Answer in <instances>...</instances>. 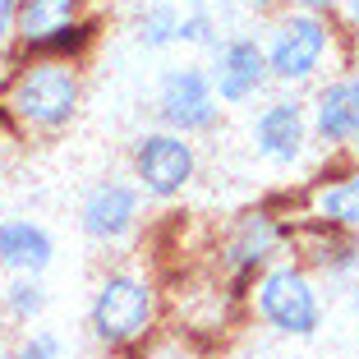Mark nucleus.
<instances>
[{"instance_id": "23", "label": "nucleus", "mask_w": 359, "mask_h": 359, "mask_svg": "<svg viewBox=\"0 0 359 359\" xmlns=\"http://www.w3.org/2000/svg\"><path fill=\"white\" fill-rule=\"evenodd\" d=\"M244 10H254V14H263V19H272V14H281V10H290V0H240Z\"/></svg>"}, {"instance_id": "19", "label": "nucleus", "mask_w": 359, "mask_h": 359, "mask_svg": "<svg viewBox=\"0 0 359 359\" xmlns=\"http://www.w3.org/2000/svg\"><path fill=\"white\" fill-rule=\"evenodd\" d=\"M222 42V23L208 10V0H194L189 10H180V46L189 51H212Z\"/></svg>"}, {"instance_id": "18", "label": "nucleus", "mask_w": 359, "mask_h": 359, "mask_svg": "<svg viewBox=\"0 0 359 359\" xmlns=\"http://www.w3.org/2000/svg\"><path fill=\"white\" fill-rule=\"evenodd\" d=\"M0 309H5V318H10V323L32 327V323L51 309L46 276H5V285H0Z\"/></svg>"}, {"instance_id": "21", "label": "nucleus", "mask_w": 359, "mask_h": 359, "mask_svg": "<svg viewBox=\"0 0 359 359\" xmlns=\"http://www.w3.org/2000/svg\"><path fill=\"white\" fill-rule=\"evenodd\" d=\"M60 350H65L60 332H51V327H28L19 341H14V355L10 359H60Z\"/></svg>"}, {"instance_id": "12", "label": "nucleus", "mask_w": 359, "mask_h": 359, "mask_svg": "<svg viewBox=\"0 0 359 359\" xmlns=\"http://www.w3.org/2000/svg\"><path fill=\"white\" fill-rule=\"evenodd\" d=\"M309 102V134L323 157H346L350 138L359 134V69L332 74L304 97Z\"/></svg>"}, {"instance_id": "15", "label": "nucleus", "mask_w": 359, "mask_h": 359, "mask_svg": "<svg viewBox=\"0 0 359 359\" xmlns=\"http://www.w3.org/2000/svg\"><path fill=\"white\" fill-rule=\"evenodd\" d=\"M83 14H93L88 0H19V51H32L37 42L79 23Z\"/></svg>"}, {"instance_id": "27", "label": "nucleus", "mask_w": 359, "mask_h": 359, "mask_svg": "<svg viewBox=\"0 0 359 359\" xmlns=\"http://www.w3.org/2000/svg\"><path fill=\"white\" fill-rule=\"evenodd\" d=\"M88 5H93V10H106V5H120V0H88Z\"/></svg>"}, {"instance_id": "10", "label": "nucleus", "mask_w": 359, "mask_h": 359, "mask_svg": "<svg viewBox=\"0 0 359 359\" xmlns=\"http://www.w3.org/2000/svg\"><path fill=\"white\" fill-rule=\"evenodd\" d=\"M143 189L129 175H102L79 198V231L97 249H120L143 226Z\"/></svg>"}, {"instance_id": "5", "label": "nucleus", "mask_w": 359, "mask_h": 359, "mask_svg": "<svg viewBox=\"0 0 359 359\" xmlns=\"http://www.w3.org/2000/svg\"><path fill=\"white\" fill-rule=\"evenodd\" d=\"M244 304H249V318L258 327L285 341H313L323 332V318H327L318 276L295 258H276L267 272H258L244 290Z\"/></svg>"}, {"instance_id": "3", "label": "nucleus", "mask_w": 359, "mask_h": 359, "mask_svg": "<svg viewBox=\"0 0 359 359\" xmlns=\"http://www.w3.org/2000/svg\"><path fill=\"white\" fill-rule=\"evenodd\" d=\"M166 327L161 281L148 267H111L88 295V332L106 355H134Z\"/></svg>"}, {"instance_id": "7", "label": "nucleus", "mask_w": 359, "mask_h": 359, "mask_svg": "<svg viewBox=\"0 0 359 359\" xmlns=\"http://www.w3.org/2000/svg\"><path fill=\"white\" fill-rule=\"evenodd\" d=\"M290 222H318L332 231L359 235V161L332 157L313 180H304L295 194H267Z\"/></svg>"}, {"instance_id": "16", "label": "nucleus", "mask_w": 359, "mask_h": 359, "mask_svg": "<svg viewBox=\"0 0 359 359\" xmlns=\"http://www.w3.org/2000/svg\"><path fill=\"white\" fill-rule=\"evenodd\" d=\"M97 42H102V10L83 14L79 23H69V28L51 32L46 42H37L32 51H19V55H51V60H74V65H88V55L97 51Z\"/></svg>"}, {"instance_id": "4", "label": "nucleus", "mask_w": 359, "mask_h": 359, "mask_svg": "<svg viewBox=\"0 0 359 359\" xmlns=\"http://www.w3.org/2000/svg\"><path fill=\"white\" fill-rule=\"evenodd\" d=\"M276 258H290V217L272 198H263V203H249V208L231 212L212 231L203 263L217 276H226L235 290H249V281L258 272H267Z\"/></svg>"}, {"instance_id": "28", "label": "nucleus", "mask_w": 359, "mask_h": 359, "mask_svg": "<svg viewBox=\"0 0 359 359\" xmlns=\"http://www.w3.org/2000/svg\"><path fill=\"white\" fill-rule=\"evenodd\" d=\"M350 304H355V313H359V285H355V290H350Z\"/></svg>"}, {"instance_id": "14", "label": "nucleus", "mask_w": 359, "mask_h": 359, "mask_svg": "<svg viewBox=\"0 0 359 359\" xmlns=\"http://www.w3.org/2000/svg\"><path fill=\"white\" fill-rule=\"evenodd\" d=\"M55 263V235L32 217L0 222V272L5 276H46Z\"/></svg>"}, {"instance_id": "1", "label": "nucleus", "mask_w": 359, "mask_h": 359, "mask_svg": "<svg viewBox=\"0 0 359 359\" xmlns=\"http://www.w3.org/2000/svg\"><path fill=\"white\" fill-rule=\"evenodd\" d=\"M83 97V65L51 55H14L0 83V125L14 138H60L79 120Z\"/></svg>"}, {"instance_id": "20", "label": "nucleus", "mask_w": 359, "mask_h": 359, "mask_svg": "<svg viewBox=\"0 0 359 359\" xmlns=\"http://www.w3.org/2000/svg\"><path fill=\"white\" fill-rule=\"evenodd\" d=\"M125 359H208V350H198L194 341H184V337H180V332L161 327L157 337L148 341V346H138L134 355H125Z\"/></svg>"}, {"instance_id": "9", "label": "nucleus", "mask_w": 359, "mask_h": 359, "mask_svg": "<svg viewBox=\"0 0 359 359\" xmlns=\"http://www.w3.org/2000/svg\"><path fill=\"white\" fill-rule=\"evenodd\" d=\"M309 148H313V134H309L304 93H281L276 88V97H267L254 111V120H249V152L263 166L295 170Z\"/></svg>"}, {"instance_id": "26", "label": "nucleus", "mask_w": 359, "mask_h": 359, "mask_svg": "<svg viewBox=\"0 0 359 359\" xmlns=\"http://www.w3.org/2000/svg\"><path fill=\"white\" fill-rule=\"evenodd\" d=\"M346 157H350V161H359V134L350 138V148H346Z\"/></svg>"}, {"instance_id": "8", "label": "nucleus", "mask_w": 359, "mask_h": 359, "mask_svg": "<svg viewBox=\"0 0 359 359\" xmlns=\"http://www.w3.org/2000/svg\"><path fill=\"white\" fill-rule=\"evenodd\" d=\"M222 111L226 106L212 93L208 65L184 60V65L161 69L157 93H152V120L161 129H175L184 138H208V134L222 129Z\"/></svg>"}, {"instance_id": "24", "label": "nucleus", "mask_w": 359, "mask_h": 359, "mask_svg": "<svg viewBox=\"0 0 359 359\" xmlns=\"http://www.w3.org/2000/svg\"><path fill=\"white\" fill-rule=\"evenodd\" d=\"M337 19L346 23V32H350V37H359V0H341Z\"/></svg>"}, {"instance_id": "6", "label": "nucleus", "mask_w": 359, "mask_h": 359, "mask_svg": "<svg viewBox=\"0 0 359 359\" xmlns=\"http://www.w3.org/2000/svg\"><path fill=\"white\" fill-rule=\"evenodd\" d=\"M198 170H203V157H198V138H184L175 129H143L129 148V180H134L148 203H180L184 194L198 184Z\"/></svg>"}, {"instance_id": "25", "label": "nucleus", "mask_w": 359, "mask_h": 359, "mask_svg": "<svg viewBox=\"0 0 359 359\" xmlns=\"http://www.w3.org/2000/svg\"><path fill=\"white\" fill-rule=\"evenodd\" d=\"M295 10H309V14H337L341 0H290Z\"/></svg>"}, {"instance_id": "13", "label": "nucleus", "mask_w": 359, "mask_h": 359, "mask_svg": "<svg viewBox=\"0 0 359 359\" xmlns=\"http://www.w3.org/2000/svg\"><path fill=\"white\" fill-rule=\"evenodd\" d=\"M290 258L304 263L318 281H350L359 272V235L318 222H290Z\"/></svg>"}, {"instance_id": "17", "label": "nucleus", "mask_w": 359, "mask_h": 359, "mask_svg": "<svg viewBox=\"0 0 359 359\" xmlns=\"http://www.w3.org/2000/svg\"><path fill=\"white\" fill-rule=\"evenodd\" d=\"M134 46L138 51H152V55L180 46V10L170 0H148L134 14Z\"/></svg>"}, {"instance_id": "22", "label": "nucleus", "mask_w": 359, "mask_h": 359, "mask_svg": "<svg viewBox=\"0 0 359 359\" xmlns=\"http://www.w3.org/2000/svg\"><path fill=\"white\" fill-rule=\"evenodd\" d=\"M19 55V0H0V60Z\"/></svg>"}, {"instance_id": "2", "label": "nucleus", "mask_w": 359, "mask_h": 359, "mask_svg": "<svg viewBox=\"0 0 359 359\" xmlns=\"http://www.w3.org/2000/svg\"><path fill=\"white\" fill-rule=\"evenodd\" d=\"M350 32L337 14H309V10H281L272 14L263 32V51H267V74L272 88L281 93H309L323 79L346 74L350 69Z\"/></svg>"}, {"instance_id": "11", "label": "nucleus", "mask_w": 359, "mask_h": 359, "mask_svg": "<svg viewBox=\"0 0 359 359\" xmlns=\"http://www.w3.org/2000/svg\"><path fill=\"white\" fill-rule=\"evenodd\" d=\"M208 55H212L208 79H212V93H217L222 106H249L272 88L263 32H226Z\"/></svg>"}]
</instances>
